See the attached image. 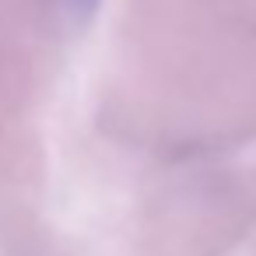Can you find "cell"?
Segmentation results:
<instances>
[{
  "mask_svg": "<svg viewBox=\"0 0 256 256\" xmlns=\"http://www.w3.org/2000/svg\"><path fill=\"white\" fill-rule=\"evenodd\" d=\"M70 4H78V8H84V11H88V8L95 4V0H70Z\"/></svg>",
  "mask_w": 256,
  "mask_h": 256,
  "instance_id": "obj_1",
  "label": "cell"
}]
</instances>
